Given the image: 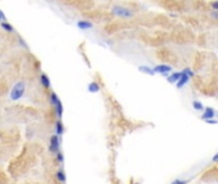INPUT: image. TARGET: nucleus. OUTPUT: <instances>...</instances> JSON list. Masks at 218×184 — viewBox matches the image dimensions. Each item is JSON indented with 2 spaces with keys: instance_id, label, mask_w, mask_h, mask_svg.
I'll return each instance as SVG.
<instances>
[{
  "instance_id": "4be33fe9",
  "label": "nucleus",
  "mask_w": 218,
  "mask_h": 184,
  "mask_svg": "<svg viewBox=\"0 0 218 184\" xmlns=\"http://www.w3.org/2000/svg\"><path fill=\"white\" fill-rule=\"evenodd\" d=\"M0 20H5V16L3 14L2 10H0Z\"/></svg>"
},
{
  "instance_id": "9d476101",
  "label": "nucleus",
  "mask_w": 218,
  "mask_h": 184,
  "mask_svg": "<svg viewBox=\"0 0 218 184\" xmlns=\"http://www.w3.org/2000/svg\"><path fill=\"white\" fill-rule=\"evenodd\" d=\"M54 109H55V113H57L58 119H62V116H63V111H64V109H63V104H62L60 100L54 105Z\"/></svg>"
},
{
  "instance_id": "7ed1b4c3",
  "label": "nucleus",
  "mask_w": 218,
  "mask_h": 184,
  "mask_svg": "<svg viewBox=\"0 0 218 184\" xmlns=\"http://www.w3.org/2000/svg\"><path fill=\"white\" fill-rule=\"evenodd\" d=\"M25 91H26V83H25L23 81L17 82V83L13 86V88H12V91H10V93H9L10 100H12V101H18V100H21V99L23 97V95H25Z\"/></svg>"
},
{
  "instance_id": "b1692460",
  "label": "nucleus",
  "mask_w": 218,
  "mask_h": 184,
  "mask_svg": "<svg viewBox=\"0 0 218 184\" xmlns=\"http://www.w3.org/2000/svg\"><path fill=\"white\" fill-rule=\"evenodd\" d=\"M213 161H214V162H218V154H217V155L213 157Z\"/></svg>"
},
{
  "instance_id": "39448f33",
  "label": "nucleus",
  "mask_w": 218,
  "mask_h": 184,
  "mask_svg": "<svg viewBox=\"0 0 218 184\" xmlns=\"http://www.w3.org/2000/svg\"><path fill=\"white\" fill-rule=\"evenodd\" d=\"M49 151L54 155H57L60 151V138L57 134H53L49 139Z\"/></svg>"
},
{
  "instance_id": "aec40b11",
  "label": "nucleus",
  "mask_w": 218,
  "mask_h": 184,
  "mask_svg": "<svg viewBox=\"0 0 218 184\" xmlns=\"http://www.w3.org/2000/svg\"><path fill=\"white\" fill-rule=\"evenodd\" d=\"M192 105H194V107H195L196 110H202V109H203V105H202L199 101H194V104H192Z\"/></svg>"
},
{
  "instance_id": "f8f14e48",
  "label": "nucleus",
  "mask_w": 218,
  "mask_h": 184,
  "mask_svg": "<svg viewBox=\"0 0 218 184\" xmlns=\"http://www.w3.org/2000/svg\"><path fill=\"white\" fill-rule=\"evenodd\" d=\"M87 90L91 93H96V92L100 91V86L98 84V82H90L89 86H87Z\"/></svg>"
},
{
  "instance_id": "f257e3e1",
  "label": "nucleus",
  "mask_w": 218,
  "mask_h": 184,
  "mask_svg": "<svg viewBox=\"0 0 218 184\" xmlns=\"http://www.w3.org/2000/svg\"><path fill=\"white\" fill-rule=\"evenodd\" d=\"M84 16L90 20H95V22H104V20L112 19V16L109 13H105L103 10H96V9L86 10V12H84Z\"/></svg>"
},
{
  "instance_id": "f03ea898",
  "label": "nucleus",
  "mask_w": 218,
  "mask_h": 184,
  "mask_svg": "<svg viewBox=\"0 0 218 184\" xmlns=\"http://www.w3.org/2000/svg\"><path fill=\"white\" fill-rule=\"evenodd\" d=\"M63 2L69 5V7H73L76 9H80V10H90L94 8V2L92 0H63Z\"/></svg>"
},
{
  "instance_id": "9b49d317",
  "label": "nucleus",
  "mask_w": 218,
  "mask_h": 184,
  "mask_svg": "<svg viewBox=\"0 0 218 184\" xmlns=\"http://www.w3.org/2000/svg\"><path fill=\"white\" fill-rule=\"evenodd\" d=\"M188 81H189V75L186 74L185 72H181V78L179 79V83H177V87L179 88H181V87H183V86L188 83Z\"/></svg>"
},
{
  "instance_id": "0eeeda50",
  "label": "nucleus",
  "mask_w": 218,
  "mask_h": 184,
  "mask_svg": "<svg viewBox=\"0 0 218 184\" xmlns=\"http://www.w3.org/2000/svg\"><path fill=\"white\" fill-rule=\"evenodd\" d=\"M40 83H41V86H43L44 88H50V78L48 77V74L41 73V75H40Z\"/></svg>"
},
{
  "instance_id": "6e6552de",
  "label": "nucleus",
  "mask_w": 218,
  "mask_h": 184,
  "mask_svg": "<svg viewBox=\"0 0 218 184\" xmlns=\"http://www.w3.org/2000/svg\"><path fill=\"white\" fill-rule=\"evenodd\" d=\"M63 133H64V125H63V122H62L60 119H58L57 123H55V134H57L58 137H60V136H63Z\"/></svg>"
},
{
  "instance_id": "4468645a",
  "label": "nucleus",
  "mask_w": 218,
  "mask_h": 184,
  "mask_svg": "<svg viewBox=\"0 0 218 184\" xmlns=\"http://www.w3.org/2000/svg\"><path fill=\"white\" fill-rule=\"evenodd\" d=\"M55 177H57V180L59 182V183H66V173H64V170H58L57 171V174H55Z\"/></svg>"
},
{
  "instance_id": "20e7f679",
  "label": "nucleus",
  "mask_w": 218,
  "mask_h": 184,
  "mask_svg": "<svg viewBox=\"0 0 218 184\" xmlns=\"http://www.w3.org/2000/svg\"><path fill=\"white\" fill-rule=\"evenodd\" d=\"M112 14L114 16H117L119 18H123V19H128V18H132L133 17V12L131 9L126 8V7H123V5H113L112 8Z\"/></svg>"
},
{
  "instance_id": "dca6fc26",
  "label": "nucleus",
  "mask_w": 218,
  "mask_h": 184,
  "mask_svg": "<svg viewBox=\"0 0 218 184\" xmlns=\"http://www.w3.org/2000/svg\"><path fill=\"white\" fill-rule=\"evenodd\" d=\"M0 26H2V28H3L4 31H7V32H14V28H13V26L8 25L7 22H2V23H0Z\"/></svg>"
},
{
  "instance_id": "393cba45",
  "label": "nucleus",
  "mask_w": 218,
  "mask_h": 184,
  "mask_svg": "<svg viewBox=\"0 0 218 184\" xmlns=\"http://www.w3.org/2000/svg\"><path fill=\"white\" fill-rule=\"evenodd\" d=\"M62 2H63V0H62Z\"/></svg>"
},
{
  "instance_id": "a211bd4d",
  "label": "nucleus",
  "mask_w": 218,
  "mask_h": 184,
  "mask_svg": "<svg viewBox=\"0 0 218 184\" xmlns=\"http://www.w3.org/2000/svg\"><path fill=\"white\" fill-rule=\"evenodd\" d=\"M55 156H57V161L59 162V164H63V162H64V155H63V152H62V151H59V152H58Z\"/></svg>"
},
{
  "instance_id": "2eb2a0df",
  "label": "nucleus",
  "mask_w": 218,
  "mask_h": 184,
  "mask_svg": "<svg viewBox=\"0 0 218 184\" xmlns=\"http://www.w3.org/2000/svg\"><path fill=\"white\" fill-rule=\"evenodd\" d=\"M181 78V72H179V73H173L171 77H168V82H171V83H174V82H179V79Z\"/></svg>"
},
{
  "instance_id": "f3484780",
  "label": "nucleus",
  "mask_w": 218,
  "mask_h": 184,
  "mask_svg": "<svg viewBox=\"0 0 218 184\" xmlns=\"http://www.w3.org/2000/svg\"><path fill=\"white\" fill-rule=\"evenodd\" d=\"M139 70H140V72H142V73H146V74H151V75L154 74V70H153V69H150L149 67H140V68H139Z\"/></svg>"
},
{
  "instance_id": "423d86ee",
  "label": "nucleus",
  "mask_w": 218,
  "mask_h": 184,
  "mask_svg": "<svg viewBox=\"0 0 218 184\" xmlns=\"http://www.w3.org/2000/svg\"><path fill=\"white\" fill-rule=\"evenodd\" d=\"M119 27H121V25L118 22H110L105 26V31L108 32V34H113V32L119 31Z\"/></svg>"
},
{
  "instance_id": "1a4fd4ad",
  "label": "nucleus",
  "mask_w": 218,
  "mask_h": 184,
  "mask_svg": "<svg viewBox=\"0 0 218 184\" xmlns=\"http://www.w3.org/2000/svg\"><path fill=\"white\" fill-rule=\"evenodd\" d=\"M171 67L169 65H164V64H162V65H157L153 70H154V73H162V74H165V73H168V72H171Z\"/></svg>"
},
{
  "instance_id": "412c9836",
  "label": "nucleus",
  "mask_w": 218,
  "mask_h": 184,
  "mask_svg": "<svg viewBox=\"0 0 218 184\" xmlns=\"http://www.w3.org/2000/svg\"><path fill=\"white\" fill-rule=\"evenodd\" d=\"M172 184H186V182L185 180H174V182H172Z\"/></svg>"
},
{
  "instance_id": "5701e85b",
  "label": "nucleus",
  "mask_w": 218,
  "mask_h": 184,
  "mask_svg": "<svg viewBox=\"0 0 218 184\" xmlns=\"http://www.w3.org/2000/svg\"><path fill=\"white\" fill-rule=\"evenodd\" d=\"M212 7H213L216 10H218V2H214V3L212 4Z\"/></svg>"
},
{
  "instance_id": "ddd939ff",
  "label": "nucleus",
  "mask_w": 218,
  "mask_h": 184,
  "mask_svg": "<svg viewBox=\"0 0 218 184\" xmlns=\"http://www.w3.org/2000/svg\"><path fill=\"white\" fill-rule=\"evenodd\" d=\"M77 26H78V28H81V29H90V28H92V23L91 22H87V20H80V22L77 23Z\"/></svg>"
},
{
  "instance_id": "6ab92c4d",
  "label": "nucleus",
  "mask_w": 218,
  "mask_h": 184,
  "mask_svg": "<svg viewBox=\"0 0 218 184\" xmlns=\"http://www.w3.org/2000/svg\"><path fill=\"white\" fill-rule=\"evenodd\" d=\"M213 115H214L213 109H206V111H205V114L203 115V118H204V119H208V118H213Z\"/></svg>"
}]
</instances>
